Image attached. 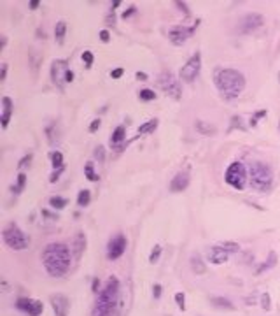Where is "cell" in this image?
I'll return each mask as SVG.
<instances>
[{"label":"cell","instance_id":"cell-1","mask_svg":"<svg viewBox=\"0 0 280 316\" xmlns=\"http://www.w3.org/2000/svg\"><path fill=\"white\" fill-rule=\"evenodd\" d=\"M42 264L49 276L61 278L72 264V251L63 243H49L42 251Z\"/></svg>","mask_w":280,"mask_h":316},{"label":"cell","instance_id":"cell-44","mask_svg":"<svg viewBox=\"0 0 280 316\" xmlns=\"http://www.w3.org/2000/svg\"><path fill=\"white\" fill-rule=\"evenodd\" d=\"M152 295H154L156 299L161 297V286H159V285H154V290H152Z\"/></svg>","mask_w":280,"mask_h":316},{"label":"cell","instance_id":"cell-13","mask_svg":"<svg viewBox=\"0 0 280 316\" xmlns=\"http://www.w3.org/2000/svg\"><path fill=\"white\" fill-rule=\"evenodd\" d=\"M263 23H265L263 14H259V12H249V14H245L244 18H242L240 27L238 28H240L242 34H250V32L258 30Z\"/></svg>","mask_w":280,"mask_h":316},{"label":"cell","instance_id":"cell-6","mask_svg":"<svg viewBox=\"0 0 280 316\" xmlns=\"http://www.w3.org/2000/svg\"><path fill=\"white\" fill-rule=\"evenodd\" d=\"M4 243L9 246L11 249H16V251H23V249L28 248V237L25 236L21 228L18 225L11 223L4 228Z\"/></svg>","mask_w":280,"mask_h":316},{"label":"cell","instance_id":"cell-27","mask_svg":"<svg viewBox=\"0 0 280 316\" xmlns=\"http://www.w3.org/2000/svg\"><path fill=\"white\" fill-rule=\"evenodd\" d=\"M89 199H91V194H89V190H81L79 195H77V204H79L81 207H86L89 204Z\"/></svg>","mask_w":280,"mask_h":316},{"label":"cell","instance_id":"cell-42","mask_svg":"<svg viewBox=\"0 0 280 316\" xmlns=\"http://www.w3.org/2000/svg\"><path fill=\"white\" fill-rule=\"evenodd\" d=\"M100 40H102V43H109V40H110V34H109V32L102 30V32H100Z\"/></svg>","mask_w":280,"mask_h":316},{"label":"cell","instance_id":"cell-14","mask_svg":"<svg viewBox=\"0 0 280 316\" xmlns=\"http://www.w3.org/2000/svg\"><path fill=\"white\" fill-rule=\"evenodd\" d=\"M49 302H51V307L55 311V316H68L70 301L65 293H53L49 297Z\"/></svg>","mask_w":280,"mask_h":316},{"label":"cell","instance_id":"cell-41","mask_svg":"<svg viewBox=\"0 0 280 316\" xmlns=\"http://www.w3.org/2000/svg\"><path fill=\"white\" fill-rule=\"evenodd\" d=\"M100 120H93V123L89 125V132H97L98 129H100Z\"/></svg>","mask_w":280,"mask_h":316},{"label":"cell","instance_id":"cell-25","mask_svg":"<svg viewBox=\"0 0 280 316\" xmlns=\"http://www.w3.org/2000/svg\"><path fill=\"white\" fill-rule=\"evenodd\" d=\"M275 264H277V253L271 251V253H270V257H268V260H266L265 264H263L261 267L258 269V274H263L266 269H271V267H273Z\"/></svg>","mask_w":280,"mask_h":316},{"label":"cell","instance_id":"cell-43","mask_svg":"<svg viewBox=\"0 0 280 316\" xmlns=\"http://www.w3.org/2000/svg\"><path fill=\"white\" fill-rule=\"evenodd\" d=\"M123 74H125V71H123V69H116V71L110 72V77H114V79H119V77H121Z\"/></svg>","mask_w":280,"mask_h":316},{"label":"cell","instance_id":"cell-50","mask_svg":"<svg viewBox=\"0 0 280 316\" xmlns=\"http://www.w3.org/2000/svg\"><path fill=\"white\" fill-rule=\"evenodd\" d=\"M114 19H116V18H112V11H110V14L107 16V23H109V25H112V23H114Z\"/></svg>","mask_w":280,"mask_h":316},{"label":"cell","instance_id":"cell-12","mask_svg":"<svg viewBox=\"0 0 280 316\" xmlns=\"http://www.w3.org/2000/svg\"><path fill=\"white\" fill-rule=\"evenodd\" d=\"M16 307L28 316H40V313L44 311L42 302L37 301V299H27V297L18 299V301H16Z\"/></svg>","mask_w":280,"mask_h":316},{"label":"cell","instance_id":"cell-22","mask_svg":"<svg viewBox=\"0 0 280 316\" xmlns=\"http://www.w3.org/2000/svg\"><path fill=\"white\" fill-rule=\"evenodd\" d=\"M196 129H198L200 134H203V135H214L216 134V127L210 125V123H207V121H203V120L196 121Z\"/></svg>","mask_w":280,"mask_h":316},{"label":"cell","instance_id":"cell-46","mask_svg":"<svg viewBox=\"0 0 280 316\" xmlns=\"http://www.w3.org/2000/svg\"><path fill=\"white\" fill-rule=\"evenodd\" d=\"M137 79H140V81H147V79H149V77H147V74H146V72H137Z\"/></svg>","mask_w":280,"mask_h":316},{"label":"cell","instance_id":"cell-52","mask_svg":"<svg viewBox=\"0 0 280 316\" xmlns=\"http://www.w3.org/2000/svg\"><path fill=\"white\" fill-rule=\"evenodd\" d=\"M119 4H121V0H116V2H112V11L116 9V7L119 6Z\"/></svg>","mask_w":280,"mask_h":316},{"label":"cell","instance_id":"cell-19","mask_svg":"<svg viewBox=\"0 0 280 316\" xmlns=\"http://www.w3.org/2000/svg\"><path fill=\"white\" fill-rule=\"evenodd\" d=\"M2 104H4V113H2V127L6 129L9 125V120H11V114H12V100L9 97H4L2 98Z\"/></svg>","mask_w":280,"mask_h":316},{"label":"cell","instance_id":"cell-33","mask_svg":"<svg viewBox=\"0 0 280 316\" xmlns=\"http://www.w3.org/2000/svg\"><path fill=\"white\" fill-rule=\"evenodd\" d=\"M175 302H177V306H179L180 311L186 309V295H184L182 292H177L175 293Z\"/></svg>","mask_w":280,"mask_h":316},{"label":"cell","instance_id":"cell-35","mask_svg":"<svg viewBox=\"0 0 280 316\" xmlns=\"http://www.w3.org/2000/svg\"><path fill=\"white\" fill-rule=\"evenodd\" d=\"M82 61H84V64H86V67H88V69L91 67V65H93V53L86 49V51L82 53Z\"/></svg>","mask_w":280,"mask_h":316},{"label":"cell","instance_id":"cell-48","mask_svg":"<svg viewBox=\"0 0 280 316\" xmlns=\"http://www.w3.org/2000/svg\"><path fill=\"white\" fill-rule=\"evenodd\" d=\"M6 74H7V65H4L2 67V72H0V79H6Z\"/></svg>","mask_w":280,"mask_h":316},{"label":"cell","instance_id":"cell-18","mask_svg":"<svg viewBox=\"0 0 280 316\" xmlns=\"http://www.w3.org/2000/svg\"><path fill=\"white\" fill-rule=\"evenodd\" d=\"M46 137L49 141L51 146H58L60 141H61V130H60V125L56 121L49 123L48 129H46Z\"/></svg>","mask_w":280,"mask_h":316},{"label":"cell","instance_id":"cell-30","mask_svg":"<svg viewBox=\"0 0 280 316\" xmlns=\"http://www.w3.org/2000/svg\"><path fill=\"white\" fill-rule=\"evenodd\" d=\"M51 163L55 169H60V167H63V155L60 153V151H53L51 153Z\"/></svg>","mask_w":280,"mask_h":316},{"label":"cell","instance_id":"cell-45","mask_svg":"<svg viewBox=\"0 0 280 316\" xmlns=\"http://www.w3.org/2000/svg\"><path fill=\"white\" fill-rule=\"evenodd\" d=\"M135 11H137V9H135V7H131V9H128V11H125V12H123V19H128L130 18V16L131 14H133V12Z\"/></svg>","mask_w":280,"mask_h":316},{"label":"cell","instance_id":"cell-37","mask_svg":"<svg viewBox=\"0 0 280 316\" xmlns=\"http://www.w3.org/2000/svg\"><path fill=\"white\" fill-rule=\"evenodd\" d=\"M25 183H27V176H25V174H19V176H18V186L14 188L16 194H19V192L23 190V188H25Z\"/></svg>","mask_w":280,"mask_h":316},{"label":"cell","instance_id":"cell-10","mask_svg":"<svg viewBox=\"0 0 280 316\" xmlns=\"http://www.w3.org/2000/svg\"><path fill=\"white\" fill-rule=\"evenodd\" d=\"M200 25V22H196L193 27H182V25H175V27H172L170 30H168V37H170V40L175 44V46H182L184 43L195 34L196 27Z\"/></svg>","mask_w":280,"mask_h":316},{"label":"cell","instance_id":"cell-31","mask_svg":"<svg viewBox=\"0 0 280 316\" xmlns=\"http://www.w3.org/2000/svg\"><path fill=\"white\" fill-rule=\"evenodd\" d=\"M159 257H161V246L156 244L154 248H152L151 255H149V262H151V264H156V262L159 260Z\"/></svg>","mask_w":280,"mask_h":316},{"label":"cell","instance_id":"cell-23","mask_svg":"<svg viewBox=\"0 0 280 316\" xmlns=\"http://www.w3.org/2000/svg\"><path fill=\"white\" fill-rule=\"evenodd\" d=\"M158 125H159V121H158V120H149L147 123H144V125H140V127H138V135L154 132V130L158 129Z\"/></svg>","mask_w":280,"mask_h":316},{"label":"cell","instance_id":"cell-11","mask_svg":"<svg viewBox=\"0 0 280 316\" xmlns=\"http://www.w3.org/2000/svg\"><path fill=\"white\" fill-rule=\"evenodd\" d=\"M126 246H128L126 237L123 236V234H116V236L109 241V244H107V258H109V260H118V258L123 257V253L126 251Z\"/></svg>","mask_w":280,"mask_h":316},{"label":"cell","instance_id":"cell-40","mask_svg":"<svg viewBox=\"0 0 280 316\" xmlns=\"http://www.w3.org/2000/svg\"><path fill=\"white\" fill-rule=\"evenodd\" d=\"M28 162H32V155H27V157H23L21 162L18 163V167H19V169H23V167L28 165Z\"/></svg>","mask_w":280,"mask_h":316},{"label":"cell","instance_id":"cell-51","mask_svg":"<svg viewBox=\"0 0 280 316\" xmlns=\"http://www.w3.org/2000/svg\"><path fill=\"white\" fill-rule=\"evenodd\" d=\"M98 290H100V288H98V280H95V281H93V292L98 293Z\"/></svg>","mask_w":280,"mask_h":316},{"label":"cell","instance_id":"cell-49","mask_svg":"<svg viewBox=\"0 0 280 316\" xmlns=\"http://www.w3.org/2000/svg\"><path fill=\"white\" fill-rule=\"evenodd\" d=\"M177 6L180 7V11H184V12H186V14H189V11L186 9V4H182V2H177Z\"/></svg>","mask_w":280,"mask_h":316},{"label":"cell","instance_id":"cell-5","mask_svg":"<svg viewBox=\"0 0 280 316\" xmlns=\"http://www.w3.org/2000/svg\"><path fill=\"white\" fill-rule=\"evenodd\" d=\"M247 178H249V172H247V167L242 162H233L226 169V174H224L226 183L229 186H233L235 190H244L247 184Z\"/></svg>","mask_w":280,"mask_h":316},{"label":"cell","instance_id":"cell-32","mask_svg":"<svg viewBox=\"0 0 280 316\" xmlns=\"http://www.w3.org/2000/svg\"><path fill=\"white\" fill-rule=\"evenodd\" d=\"M138 97L142 98V100H154V98H156V92H152V90H149V88L140 90Z\"/></svg>","mask_w":280,"mask_h":316},{"label":"cell","instance_id":"cell-4","mask_svg":"<svg viewBox=\"0 0 280 316\" xmlns=\"http://www.w3.org/2000/svg\"><path fill=\"white\" fill-rule=\"evenodd\" d=\"M249 179L250 186L256 192H268L273 183V172L266 163L263 162H252L249 167Z\"/></svg>","mask_w":280,"mask_h":316},{"label":"cell","instance_id":"cell-29","mask_svg":"<svg viewBox=\"0 0 280 316\" xmlns=\"http://www.w3.org/2000/svg\"><path fill=\"white\" fill-rule=\"evenodd\" d=\"M84 174H86V178L89 179V181H98V174L97 172H95V169H93V162H88L86 163V167H84Z\"/></svg>","mask_w":280,"mask_h":316},{"label":"cell","instance_id":"cell-17","mask_svg":"<svg viewBox=\"0 0 280 316\" xmlns=\"http://www.w3.org/2000/svg\"><path fill=\"white\" fill-rule=\"evenodd\" d=\"M86 244H88V241H86L84 232H77L72 239V257L76 258V260H81L82 253H84V249H86Z\"/></svg>","mask_w":280,"mask_h":316},{"label":"cell","instance_id":"cell-53","mask_svg":"<svg viewBox=\"0 0 280 316\" xmlns=\"http://www.w3.org/2000/svg\"><path fill=\"white\" fill-rule=\"evenodd\" d=\"M278 129H280V123H278Z\"/></svg>","mask_w":280,"mask_h":316},{"label":"cell","instance_id":"cell-20","mask_svg":"<svg viewBox=\"0 0 280 316\" xmlns=\"http://www.w3.org/2000/svg\"><path fill=\"white\" fill-rule=\"evenodd\" d=\"M191 269L195 274H205L207 272V265H205V262L201 260L200 255H193L191 257Z\"/></svg>","mask_w":280,"mask_h":316},{"label":"cell","instance_id":"cell-7","mask_svg":"<svg viewBox=\"0 0 280 316\" xmlns=\"http://www.w3.org/2000/svg\"><path fill=\"white\" fill-rule=\"evenodd\" d=\"M200 71H201V55L198 51V53H195L186 64H184V67L180 69V72H179V77L184 81V83H193V81L198 77Z\"/></svg>","mask_w":280,"mask_h":316},{"label":"cell","instance_id":"cell-28","mask_svg":"<svg viewBox=\"0 0 280 316\" xmlns=\"http://www.w3.org/2000/svg\"><path fill=\"white\" fill-rule=\"evenodd\" d=\"M212 304L216 306V307H224V309H235V306L228 301V299H224V297L212 299Z\"/></svg>","mask_w":280,"mask_h":316},{"label":"cell","instance_id":"cell-9","mask_svg":"<svg viewBox=\"0 0 280 316\" xmlns=\"http://www.w3.org/2000/svg\"><path fill=\"white\" fill-rule=\"evenodd\" d=\"M158 85L167 95H170L174 98H180V92H182V90H180V83L177 81V77H174V74L172 72L165 71V72L159 74Z\"/></svg>","mask_w":280,"mask_h":316},{"label":"cell","instance_id":"cell-3","mask_svg":"<svg viewBox=\"0 0 280 316\" xmlns=\"http://www.w3.org/2000/svg\"><path fill=\"white\" fill-rule=\"evenodd\" d=\"M118 299H119V280L116 276H109L104 288L98 293L91 316H112L118 304Z\"/></svg>","mask_w":280,"mask_h":316},{"label":"cell","instance_id":"cell-47","mask_svg":"<svg viewBox=\"0 0 280 316\" xmlns=\"http://www.w3.org/2000/svg\"><path fill=\"white\" fill-rule=\"evenodd\" d=\"M39 0H32L30 4H28V6H30V9H37V7H39Z\"/></svg>","mask_w":280,"mask_h":316},{"label":"cell","instance_id":"cell-26","mask_svg":"<svg viewBox=\"0 0 280 316\" xmlns=\"http://www.w3.org/2000/svg\"><path fill=\"white\" fill-rule=\"evenodd\" d=\"M49 204H51L53 209H63L68 204V200L63 199V197H56L55 195V197H51V199H49Z\"/></svg>","mask_w":280,"mask_h":316},{"label":"cell","instance_id":"cell-38","mask_svg":"<svg viewBox=\"0 0 280 316\" xmlns=\"http://www.w3.org/2000/svg\"><path fill=\"white\" fill-rule=\"evenodd\" d=\"M261 306H263V309L265 311H268L270 309V295L268 293H263V297H261Z\"/></svg>","mask_w":280,"mask_h":316},{"label":"cell","instance_id":"cell-21","mask_svg":"<svg viewBox=\"0 0 280 316\" xmlns=\"http://www.w3.org/2000/svg\"><path fill=\"white\" fill-rule=\"evenodd\" d=\"M123 141H125V127L119 125L112 132V135H110V146H112V150H114V146H119Z\"/></svg>","mask_w":280,"mask_h":316},{"label":"cell","instance_id":"cell-16","mask_svg":"<svg viewBox=\"0 0 280 316\" xmlns=\"http://www.w3.org/2000/svg\"><path fill=\"white\" fill-rule=\"evenodd\" d=\"M228 255L229 253L226 251L224 248L219 244V246H212V248H208L207 249V258H208V262H212V264H216V265H221V264H224L226 260H228Z\"/></svg>","mask_w":280,"mask_h":316},{"label":"cell","instance_id":"cell-36","mask_svg":"<svg viewBox=\"0 0 280 316\" xmlns=\"http://www.w3.org/2000/svg\"><path fill=\"white\" fill-rule=\"evenodd\" d=\"M95 158H97L98 162H104V160H105V148L104 146H97V148H95Z\"/></svg>","mask_w":280,"mask_h":316},{"label":"cell","instance_id":"cell-2","mask_svg":"<svg viewBox=\"0 0 280 316\" xmlns=\"http://www.w3.org/2000/svg\"><path fill=\"white\" fill-rule=\"evenodd\" d=\"M214 83L226 98H237L245 90V77L237 69H217Z\"/></svg>","mask_w":280,"mask_h":316},{"label":"cell","instance_id":"cell-34","mask_svg":"<svg viewBox=\"0 0 280 316\" xmlns=\"http://www.w3.org/2000/svg\"><path fill=\"white\" fill-rule=\"evenodd\" d=\"M221 246H222V248H224L228 253H237L238 249H240V246H238L237 243H233V241H228V243H222Z\"/></svg>","mask_w":280,"mask_h":316},{"label":"cell","instance_id":"cell-8","mask_svg":"<svg viewBox=\"0 0 280 316\" xmlns=\"http://www.w3.org/2000/svg\"><path fill=\"white\" fill-rule=\"evenodd\" d=\"M68 72L70 69L67 60H55L51 64V79L60 90H63L65 85L68 83Z\"/></svg>","mask_w":280,"mask_h":316},{"label":"cell","instance_id":"cell-39","mask_svg":"<svg viewBox=\"0 0 280 316\" xmlns=\"http://www.w3.org/2000/svg\"><path fill=\"white\" fill-rule=\"evenodd\" d=\"M63 171H65V167H60V169H56V171L51 174L49 181H51V183H56V181H58V178H60V174H61V172H63Z\"/></svg>","mask_w":280,"mask_h":316},{"label":"cell","instance_id":"cell-24","mask_svg":"<svg viewBox=\"0 0 280 316\" xmlns=\"http://www.w3.org/2000/svg\"><path fill=\"white\" fill-rule=\"evenodd\" d=\"M65 34H67V23L58 22V25H56V28H55V37H56V40H58L60 44L65 40Z\"/></svg>","mask_w":280,"mask_h":316},{"label":"cell","instance_id":"cell-15","mask_svg":"<svg viewBox=\"0 0 280 316\" xmlns=\"http://www.w3.org/2000/svg\"><path fill=\"white\" fill-rule=\"evenodd\" d=\"M189 181H191V176H189L188 171L177 172V174L174 176V179H172V183H170V190L175 192V194L184 192L189 186Z\"/></svg>","mask_w":280,"mask_h":316}]
</instances>
